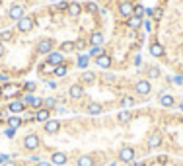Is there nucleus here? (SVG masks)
I'll return each mask as SVG.
<instances>
[{"instance_id": "3", "label": "nucleus", "mask_w": 183, "mask_h": 166, "mask_svg": "<svg viewBox=\"0 0 183 166\" xmlns=\"http://www.w3.org/2000/svg\"><path fill=\"white\" fill-rule=\"evenodd\" d=\"M119 156H121V160H123V162H131V160L134 158V151H133L131 147H125V149L121 151V154H119Z\"/></svg>"}, {"instance_id": "9", "label": "nucleus", "mask_w": 183, "mask_h": 166, "mask_svg": "<svg viewBox=\"0 0 183 166\" xmlns=\"http://www.w3.org/2000/svg\"><path fill=\"white\" fill-rule=\"evenodd\" d=\"M35 119L41 121V123H47V121H49V110H39L35 114Z\"/></svg>"}, {"instance_id": "26", "label": "nucleus", "mask_w": 183, "mask_h": 166, "mask_svg": "<svg viewBox=\"0 0 183 166\" xmlns=\"http://www.w3.org/2000/svg\"><path fill=\"white\" fill-rule=\"evenodd\" d=\"M31 108H41V106H43V100L41 98H37V96H33V98H31Z\"/></svg>"}, {"instance_id": "44", "label": "nucleus", "mask_w": 183, "mask_h": 166, "mask_svg": "<svg viewBox=\"0 0 183 166\" xmlns=\"http://www.w3.org/2000/svg\"><path fill=\"white\" fill-rule=\"evenodd\" d=\"M88 10H90V12H94V10H98V6H95V4H88Z\"/></svg>"}, {"instance_id": "33", "label": "nucleus", "mask_w": 183, "mask_h": 166, "mask_svg": "<svg viewBox=\"0 0 183 166\" xmlns=\"http://www.w3.org/2000/svg\"><path fill=\"white\" fill-rule=\"evenodd\" d=\"M82 80H86V82H92V80H94V72H84V74H82Z\"/></svg>"}, {"instance_id": "35", "label": "nucleus", "mask_w": 183, "mask_h": 166, "mask_svg": "<svg viewBox=\"0 0 183 166\" xmlns=\"http://www.w3.org/2000/svg\"><path fill=\"white\" fill-rule=\"evenodd\" d=\"M25 90H28V92H33V90H35V82H25Z\"/></svg>"}, {"instance_id": "28", "label": "nucleus", "mask_w": 183, "mask_h": 166, "mask_svg": "<svg viewBox=\"0 0 183 166\" xmlns=\"http://www.w3.org/2000/svg\"><path fill=\"white\" fill-rule=\"evenodd\" d=\"M78 166H92V158L90 156H82L78 160Z\"/></svg>"}, {"instance_id": "43", "label": "nucleus", "mask_w": 183, "mask_h": 166, "mask_svg": "<svg viewBox=\"0 0 183 166\" xmlns=\"http://www.w3.org/2000/svg\"><path fill=\"white\" fill-rule=\"evenodd\" d=\"M125 106H133V98H125V102H123Z\"/></svg>"}, {"instance_id": "7", "label": "nucleus", "mask_w": 183, "mask_h": 166, "mask_svg": "<svg viewBox=\"0 0 183 166\" xmlns=\"http://www.w3.org/2000/svg\"><path fill=\"white\" fill-rule=\"evenodd\" d=\"M24 106H25V104H24V102H20V100H14V102H12V104H10V106H8V110H10V111H12V114H20V111H21V110H24Z\"/></svg>"}, {"instance_id": "24", "label": "nucleus", "mask_w": 183, "mask_h": 166, "mask_svg": "<svg viewBox=\"0 0 183 166\" xmlns=\"http://www.w3.org/2000/svg\"><path fill=\"white\" fill-rule=\"evenodd\" d=\"M88 111H90V114H94V115H98V114H101V106L99 104H90L88 106Z\"/></svg>"}, {"instance_id": "30", "label": "nucleus", "mask_w": 183, "mask_h": 166, "mask_svg": "<svg viewBox=\"0 0 183 166\" xmlns=\"http://www.w3.org/2000/svg\"><path fill=\"white\" fill-rule=\"evenodd\" d=\"M78 67H82V68L88 67V57H86V55H82V57L78 59Z\"/></svg>"}, {"instance_id": "14", "label": "nucleus", "mask_w": 183, "mask_h": 166, "mask_svg": "<svg viewBox=\"0 0 183 166\" xmlns=\"http://www.w3.org/2000/svg\"><path fill=\"white\" fill-rule=\"evenodd\" d=\"M98 65L101 68H107V67H111V59L107 55H101V57H98Z\"/></svg>"}, {"instance_id": "17", "label": "nucleus", "mask_w": 183, "mask_h": 166, "mask_svg": "<svg viewBox=\"0 0 183 166\" xmlns=\"http://www.w3.org/2000/svg\"><path fill=\"white\" fill-rule=\"evenodd\" d=\"M160 102H162V106H166V108H171V106H174V98H171L170 94H164L162 98H160Z\"/></svg>"}, {"instance_id": "1", "label": "nucleus", "mask_w": 183, "mask_h": 166, "mask_svg": "<svg viewBox=\"0 0 183 166\" xmlns=\"http://www.w3.org/2000/svg\"><path fill=\"white\" fill-rule=\"evenodd\" d=\"M18 28H20V31H29L31 28H33V20L24 16L21 20H18Z\"/></svg>"}, {"instance_id": "4", "label": "nucleus", "mask_w": 183, "mask_h": 166, "mask_svg": "<svg viewBox=\"0 0 183 166\" xmlns=\"http://www.w3.org/2000/svg\"><path fill=\"white\" fill-rule=\"evenodd\" d=\"M58 127H61V123H58L57 119H49V121L45 123V131H47V133H51V135L58 131Z\"/></svg>"}, {"instance_id": "2", "label": "nucleus", "mask_w": 183, "mask_h": 166, "mask_svg": "<svg viewBox=\"0 0 183 166\" xmlns=\"http://www.w3.org/2000/svg\"><path fill=\"white\" fill-rule=\"evenodd\" d=\"M51 49H53V41L51 39H43V41H39V45H37V51L39 53H51Z\"/></svg>"}, {"instance_id": "47", "label": "nucleus", "mask_w": 183, "mask_h": 166, "mask_svg": "<svg viewBox=\"0 0 183 166\" xmlns=\"http://www.w3.org/2000/svg\"><path fill=\"white\" fill-rule=\"evenodd\" d=\"M0 80H2V82H6V80H8V76H6L4 72H0Z\"/></svg>"}, {"instance_id": "45", "label": "nucleus", "mask_w": 183, "mask_h": 166, "mask_svg": "<svg viewBox=\"0 0 183 166\" xmlns=\"http://www.w3.org/2000/svg\"><path fill=\"white\" fill-rule=\"evenodd\" d=\"M14 133H16V129H8L6 135H8V137H14Z\"/></svg>"}, {"instance_id": "50", "label": "nucleus", "mask_w": 183, "mask_h": 166, "mask_svg": "<svg viewBox=\"0 0 183 166\" xmlns=\"http://www.w3.org/2000/svg\"><path fill=\"white\" fill-rule=\"evenodd\" d=\"M2 166H16V164H14V162H4Z\"/></svg>"}, {"instance_id": "8", "label": "nucleus", "mask_w": 183, "mask_h": 166, "mask_svg": "<svg viewBox=\"0 0 183 166\" xmlns=\"http://www.w3.org/2000/svg\"><path fill=\"white\" fill-rule=\"evenodd\" d=\"M119 10H121V14H123V16H127V18H131V16H133V12H134L133 4H129V2H123Z\"/></svg>"}, {"instance_id": "19", "label": "nucleus", "mask_w": 183, "mask_h": 166, "mask_svg": "<svg viewBox=\"0 0 183 166\" xmlns=\"http://www.w3.org/2000/svg\"><path fill=\"white\" fill-rule=\"evenodd\" d=\"M101 55H103V49H101V47H98V45H94V47H92V51L88 53V57H95V59L101 57Z\"/></svg>"}, {"instance_id": "32", "label": "nucleus", "mask_w": 183, "mask_h": 166, "mask_svg": "<svg viewBox=\"0 0 183 166\" xmlns=\"http://www.w3.org/2000/svg\"><path fill=\"white\" fill-rule=\"evenodd\" d=\"M152 16H154V18H156V20H160V18H162V16H164V12H162V8H156V10H152Z\"/></svg>"}, {"instance_id": "11", "label": "nucleus", "mask_w": 183, "mask_h": 166, "mask_svg": "<svg viewBox=\"0 0 183 166\" xmlns=\"http://www.w3.org/2000/svg\"><path fill=\"white\" fill-rule=\"evenodd\" d=\"M64 162H66V154H62V152H55V154H53V164L62 166Z\"/></svg>"}, {"instance_id": "54", "label": "nucleus", "mask_w": 183, "mask_h": 166, "mask_svg": "<svg viewBox=\"0 0 183 166\" xmlns=\"http://www.w3.org/2000/svg\"><path fill=\"white\" fill-rule=\"evenodd\" d=\"M0 94H2V88H0Z\"/></svg>"}, {"instance_id": "16", "label": "nucleus", "mask_w": 183, "mask_h": 166, "mask_svg": "<svg viewBox=\"0 0 183 166\" xmlns=\"http://www.w3.org/2000/svg\"><path fill=\"white\" fill-rule=\"evenodd\" d=\"M18 94V88L16 86H6L2 90V96H6V98H12V96H16Z\"/></svg>"}, {"instance_id": "53", "label": "nucleus", "mask_w": 183, "mask_h": 166, "mask_svg": "<svg viewBox=\"0 0 183 166\" xmlns=\"http://www.w3.org/2000/svg\"><path fill=\"white\" fill-rule=\"evenodd\" d=\"M181 111H183V104H181Z\"/></svg>"}, {"instance_id": "18", "label": "nucleus", "mask_w": 183, "mask_h": 166, "mask_svg": "<svg viewBox=\"0 0 183 166\" xmlns=\"http://www.w3.org/2000/svg\"><path fill=\"white\" fill-rule=\"evenodd\" d=\"M129 28H133V29H136V28H140V18H136V16H131L129 18Z\"/></svg>"}, {"instance_id": "10", "label": "nucleus", "mask_w": 183, "mask_h": 166, "mask_svg": "<svg viewBox=\"0 0 183 166\" xmlns=\"http://www.w3.org/2000/svg\"><path fill=\"white\" fill-rule=\"evenodd\" d=\"M136 90H138V94H148V92H150V82L140 80V82L136 84Z\"/></svg>"}, {"instance_id": "21", "label": "nucleus", "mask_w": 183, "mask_h": 166, "mask_svg": "<svg viewBox=\"0 0 183 166\" xmlns=\"http://www.w3.org/2000/svg\"><path fill=\"white\" fill-rule=\"evenodd\" d=\"M92 43H94V45H98V47H101V43H103V35H101V33H94V35H92Z\"/></svg>"}, {"instance_id": "13", "label": "nucleus", "mask_w": 183, "mask_h": 166, "mask_svg": "<svg viewBox=\"0 0 183 166\" xmlns=\"http://www.w3.org/2000/svg\"><path fill=\"white\" fill-rule=\"evenodd\" d=\"M62 63V55L61 53H51L49 55V65H61Z\"/></svg>"}, {"instance_id": "5", "label": "nucleus", "mask_w": 183, "mask_h": 166, "mask_svg": "<svg viewBox=\"0 0 183 166\" xmlns=\"http://www.w3.org/2000/svg\"><path fill=\"white\" fill-rule=\"evenodd\" d=\"M10 18L12 20H21L24 18V8L21 6H12L10 8Z\"/></svg>"}, {"instance_id": "40", "label": "nucleus", "mask_w": 183, "mask_h": 166, "mask_svg": "<svg viewBox=\"0 0 183 166\" xmlns=\"http://www.w3.org/2000/svg\"><path fill=\"white\" fill-rule=\"evenodd\" d=\"M31 98H33V96H31V94H28V96L24 98V104H31Z\"/></svg>"}, {"instance_id": "29", "label": "nucleus", "mask_w": 183, "mask_h": 166, "mask_svg": "<svg viewBox=\"0 0 183 166\" xmlns=\"http://www.w3.org/2000/svg\"><path fill=\"white\" fill-rule=\"evenodd\" d=\"M55 74L57 76H64V74H66V67H61V65L55 67Z\"/></svg>"}, {"instance_id": "15", "label": "nucleus", "mask_w": 183, "mask_h": 166, "mask_svg": "<svg viewBox=\"0 0 183 166\" xmlns=\"http://www.w3.org/2000/svg\"><path fill=\"white\" fill-rule=\"evenodd\" d=\"M150 53H152L154 57H162V55H164V49H162V45L152 43V47H150Z\"/></svg>"}, {"instance_id": "6", "label": "nucleus", "mask_w": 183, "mask_h": 166, "mask_svg": "<svg viewBox=\"0 0 183 166\" xmlns=\"http://www.w3.org/2000/svg\"><path fill=\"white\" fill-rule=\"evenodd\" d=\"M25 147L33 151V149L39 147V139H37L35 135H28V137H25Z\"/></svg>"}, {"instance_id": "34", "label": "nucleus", "mask_w": 183, "mask_h": 166, "mask_svg": "<svg viewBox=\"0 0 183 166\" xmlns=\"http://www.w3.org/2000/svg\"><path fill=\"white\" fill-rule=\"evenodd\" d=\"M45 106H47V108H53V106H57V100L55 98H47L45 100Z\"/></svg>"}, {"instance_id": "25", "label": "nucleus", "mask_w": 183, "mask_h": 166, "mask_svg": "<svg viewBox=\"0 0 183 166\" xmlns=\"http://www.w3.org/2000/svg\"><path fill=\"white\" fill-rule=\"evenodd\" d=\"M80 4H68V12H70V16H78L80 14Z\"/></svg>"}, {"instance_id": "31", "label": "nucleus", "mask_w": 183, "mask_h": 166, "mask_svg": "<svg viewBox=\"0 0 183 166\" xmlns=\"http://www.w3.org/2000/svg\"><path fill=\"white\" fill-rule=\"evenodd\" d=\"M0 39H2V41H10V39H12V33H10V31H2V33H0Z\"/></svg>"}, {"instance_id": "48", "label": "nucleus", "mask_w": 183, "mask_h": 166, "mask_svg": "<svg viewBox=\"0 0 183 166\" xmlns=\"http://www.w3.org/2000/svg\"><path fill=\"white\" fill-rule=\"evenodd\" d=\"M37 166H51L49 162H37Z\"/></svg>"}, {"instance_id": "20", "label": "nucleus", "mask_w": 183, "mask_h": 166, "mask_svg": "<svg viewBox=\"0 0 183 166\" xmlns=\"http://www.w3.org/2000/svg\"><path fill=\"white\" fill-rule=\"evenodd\" d=\"M8 125H10V129H18V127L21 125V119H20V117H10Z\"/></svg>"}, {"instance_id": "39", "label": "nucleus", "mask_w": 183, "mask_h": 166, "mask_svg": "<svg viewBox=\"0 0 183 166\" xmlns=\"http://www.w3.org/2000/svg\"><path fill=\"white\" fill-rule=\"evenodd\" d=\"M45 72H55V65H47L45 67Z\"/></svg>"}, {"instance_id": "23", "label": "nucleus", "mask_w": 183, "mask_h": 166, "mask_svg": "<svg viewBox=\"0 0 183 166\" xmlns=\"http://www.w3.org/2000/svg\"><path fill=\"white\" fill-rule=\"evenodd\" d=\"M160 143H162V137H160V135H152V137H150V141H148V145H150V147H158V145Z\"/></svg>"}, {"instance_id": "22", "label": "nucleus", "mask_w": 183, "mask_h": 166, "mask_svg": "<svg viewBox=\"0 0 183 166\" xmlns=\"http://www.w3.org/2000/svg\"><path fill=\"white\" fill-rule=\"evenodd\" d=\"M76 47H74V43L72 41H64V43L61 45V51H64V53H70V51H74Z\"/></svg>"}, {"instance_id": "51", "label": "nucleus", "mask_w": 183, "mask_h": 166, "mask_svg": "<svg viewBox=\"0 0 183 166\" xmlns=\"http://www.w3.org/2000/svg\"><path fill=\"white\" fill-rule=\"evenodd\" d=\"M134 166H144V164H142V162H136V164H134Z\"/></svg>"}, {"instance_id": "12", "label": "nucleus", "mask_w": 183, "mask_h": 166, "mask_svg": "<svg viewBox=\"0 0 183 166\" xmlns=\"http://www.w3.org/2000/svg\"><path fill=\"white\" fill-rule=\"evenodd\" d=\"M70 98H82V94H84V90L78 86V84H74V86H70Z\"/></svg>"}, {"instance_id": "46", "label": "nucleus", "mask_w": 183, "mask_h": 166, "mask_svg": "<svg viewBox=\"0 0 183 166\" xmlns=\"http://www.w3.org/2000/svg\"><path fill=\"white\" fill-rule=\"evenodd\" d=\"M175 84H183V76H175Z\"/></svg>"}, {"instance_id": "37", "label": "nucleus", "mask_w": 183, "mask_h": 166, "mask_svg": "<svg viewBox=\"0 0 183 166\" xmlns=\"http://www.w3.org/2000/svg\"><path fill=\"white\" fill-rule=\"evenodd\" d=\"M158 74H160V71H158V68H150V76H158Z\"/></svg>"}, {"instance_id": "52", "label": "nucleus", "mask_w": 183, "mask_h": 166, "mask_svg": "<svg viewBox=\"0 0 183 166\" xmlns=\"http://www.w3.org/2000/svg\"><path fill=\"white\" fill-rule=\"evenodd\" d=\"M107 166H117V164H115V162H111V164H107Z\"/></svg>"}, {"instance_id": "42", "label": "nucleus", "mask_w": 183, "mask_h": 166, "mask_svg": "<svg viewBox=\"0 0 183 166\" xmlns=\"http://www.w3.org/2000/svg\"><path fill=\"white\" fill-rule=\"evenodd\" d=\"M57 8H61V10H64V8H68V4H66V2H61V4H57Z\"/></svg>"}, {"instance_id": "38", "label": "nucleus", "mask_w": 183, "mask_h": 166, "mask_svg": "<svg viewBox=\"0 0 183 166\" xmlns=\"http://www.w3.org/2000/svg\"><path fill=\"white\" fill-rule=\"evenodd\" d=\"M142 12H144V10H142L140 6H138V8H134V14H136V18H140V16H142Z\"/></svg>"}, {"instance_id": "49", "label": "nucleus", "mask_w": 183, "mask_h": 166, "mask_svg": "<svg viewBox=\"0 0 183 166\" xmlns=\"http://www.w3.org/2000/svg\"><path fill=\"white\" fill-rule=\"evenodd\" d=\"M4 55V47H2V43H0V57Z\"/></svg>"}, {"instance_id": "36", "label": "nucleus", "mask_w": 183, "mask_h": 166, "mask_svg": "<svg viewBox=\"0 0 183 166\" xmlns=\"http://www.w3.org/2000/svg\"><path fill=\"white\" fill-rule=\"evenodd\" d=\"M84 45H86V43H84L82 39H80V41H76V43H74V47H76V49H84Z\"/></svg>"}, {"instance_id": "41", "label": "nucleus", "mask_w": 183, "mask_h": 166, "mask_svg": "<svg viewBox=\"0 0 183 166\" xmlns=\"http://www.w3.org/2000/svg\"><path fill=\"white\" fill-rule=\"evenodd\" d=\"M0 162H2V164L8 162V154H0Z\"/></svg>"}, {"instance_id": "27", "label": "nucleus", "mask_w": 183, "mask_h": 166, "mask_svg": "<svg viewBox=\"0 0 183 166\" xmlns=\"http://www.w3.org/2000/svg\"><path fill=\"white\" fill-rule=\"evenodd\" d=\"M119 121H121V123L131 121V114H129V111H121V114H119Z\"/></svg>"}]
</instances>
